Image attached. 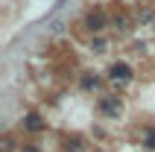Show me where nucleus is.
Wrapping results in <instances>:
<instances>
[{
  "instance_id": "obj_1",
  "label": "nucleus",
  "mask_w": 155,
  "mask_h": 152,
  "mask_svg": "<svg viewBox=\"0 0 155 152\" xmlns=\"http://www.w3.org/2000/svg\"><path fill=\"white\" fill-rule=\"evenodd\" d=\"M132 79H135V70L129 61H111L105 68V82L114 88H126V85H132Z\"/></svg>"
},
{
  "instance_id": "obj_2",
  "label": "nucleus",
  "mask_w": 155,
  "mask_h": 152,
  "mask_svg": "<svg viewBox=\"0 0 155 152\" xmlns=\"http://www.w3.org/2000/svg\"><path fill=\"white\" fill-rule=\"evenodd\" d=\"M97 111H100V117H105V120H117V117H120V114H123V100L117 97V91L100 94Z\"/></svg>"
},
{
  "instance_id": "obj_3",
  "label": "nucleus",
  "mask_w": 155,
  "mask_h": 152,
  "mask_svg": "<svg viewBox=\"0 0 155 152\" xmlns=\"http://www.w3.org/2000/svg\"><path fill=\"white\" fill-rule=\"evenodd\" d=\"M76 88L82 94H100L103 91V76L94 73V70H82L79 79H76Z\"/></svg>"
},
{
  "instance_id": "obj_4",
  "label": "nucleus",
  "mask_w": 155,
  "mask_h": 152,
  "mask_svg": "<svg viewBox=\"0 0 155 152\" xmlns=\"http://www.w3.org/2000/svg\"><path fill=\"white\" fill-rule=\"evenodd\" d=\"M21 129H24L26 135H41V132H47V120L38 111H26L24 117H21Z\"/></svg>"
},
{
  "instance_id": "obj_5",
  "label": "nucleus",
  "mask_w": 155,
  "mask_h": 152,
  "mask_svg": "<svg viewBox=\"0 0 155 152\" xmlns=\"http://www.w3.org/2000/svg\"><path fill=\"white\" fill-rule=\"evenodd\" d=\"M105 24H108V18H105L103 9H88L85 12V29L88 32H100V29H105Z\"/></svg>"
},
{
  "instance_id": "obj_6",
  "label": "nucleus",
  "mask_w": 155,
  "mask_h": 152,
  "mask_svg": "<svg viewBox=\"0 0 155 152\" xmlns=\"http://www.w3.org/2000/svg\"><path fill=\"white\" fill-rule=\"evenodd\" d=\"M61 152H88V140L76 132H70L61 137Z\"/></svg>"
},
{
  "instance_id": "obj_7",
  "label": "nucleus",
  "mask_w": 155,
  "mask_h": 152,
  "mask_svg": "<svg viewBox=\"0 0 155 152\" xmlns=\"http://www.w3.org/2000/svg\"><path fill=\"white\" fill-rule=\"evenodd\" d=\"M140 146L147 152H155V129H143L140 132Z\"/></svg>"
},
{
  "instance_id": "obj_8",
  "label": "nucleus",
  "mask_w": 155,
  "mask_h": 152,
  "mask_svg": "<svg viewBox=\"0 0 155 152\" xmlns=\"http://www.w3.org/2000/svg\"><path fill=\"white\" fill-rule=\"evenodd\" d=\"M88 47H91L94 53H105V47H108V44H105V38H103V35H94V38L88 41Z\"/></svg>"
},
{
  "instance_id": "obj_9",
  "label": "nucleus",
  "mask_w": 155,
  "mask_h": 152,
  "mask_svg": "<svg viewBox=\"0 0 155 152\" xmlns=\"http://www.w3.org/2000/svg\"><path fill=\"white\" fill-rule=\"evenodd\" d=\"M111 24L117 26V29H126V15H114V18H111Z\"/></svg>"
},
{
  "instance_id": "obj_10",
  "label": "nucleus",
  "mask_w": 155,
  "mask_h": 152,
  "mask_svg": "<svg viewBox=\"0 0 155 152\" xmlns=\"http://www.w3.org/2000/svg\"><path fill=\"white\" fill-rule=\"evenodd\" d=\"M138 21H140V24H149V21H152V12H149V9H143V12L138 15Z\"/></svg>"
},
{
  "instance_id": "obj_11",
  "label": "nucleus",
  "mask_w": 155,
  "mask_h": 152,
  "mask_svg": "<svg viewBox=\"0 0 155 152\" xmlns=\"http://www.w3.org/2000/svg\"><path fill=\"white\" fill-rule=\"evenodd\" d=\"M21 152H41V146H35V144H21Z\"/></svg>"
}]
</instances>
